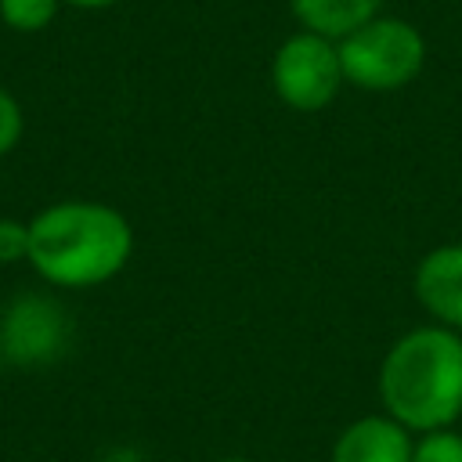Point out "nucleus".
Here are the masks:
<instances>
[{
	"label": "nucleus",
	"instance_id": "obj_1",
	"mask_svg": "<svg viewBox=\"0 0 462 462\" xmlns=\"http://www.w3.org/2000/svg\"><path fill=\"white\" fill-rule=\"evenodd\" d=\"M134 256L130 220L94 199H61L29 220V267L54 289L112 282Z\"/></svg>",
	"mask_w": 462,
	"mask_h": 462
},
{
	"label": "nucleus",
	"instance_id": "obj_2",
	"mask_svg": "<svg viewBox=\"0 0 462 462\" xmlns=\"http://www.w3.org/2000/svg\"><path fill=\"white\" fill-rule=\"evenodd\" d=\"M379 401L404 430H448L462 415V332L415 325L390 343L379 365Z\"/></svg>",
	"mask_w": 462,
	"mask_h": 462
},
{
	"label": "nucleus",
	"instance_id": "obj_3",
	"mask_svg": "<svg viewBox=\"0 0 462 462\" xmlns=\"http://www.w3.org/2000/svg\"><path fill=\"white\" fill-rule=\"evenodd\" d=\"M339 65L343 79L357 90H401L422 72L426 40L411 22L375 14L339 40Z\"/></svg>",
	"mask_w": 462,
	"mask_h": 462
},
{
	"label": "nucleus",
	"instance_id": "obj_4",
	"mask_svg": "<svg viewBox=\"0 0 462 462\" xmlns=\"http://www.w3.org/2000/svg\"><path fill=\"white\" fill-rule=\"evenodd\" d=\"M343 83L346 79H343L336 40L300 29L278 43L274 61H271V87L285 108L321 112L336 101Z\"/></svg>",
	"mask_w": 462,
	"mask_h": 462
},
{
	"label": "nucleus",
	"instance_id": "obj_5",
	"mask_svg": "<svg viewBox=\"0 0 462 462\" xmlns=\"http://www.w3.org/2000/svg\"><path fill=\"white\" fill-rule=\"evenodd\" d=\"M0 339H4V361L14 365H40L65 350L69 321L65 310L51 296H14L0 314Z\"/></svg>",
	"mask_w": 462,
	"mask_h": 462
},
{
	"label": "nucleus",
	"instance_id": "obj_6",
	"mask_svg": "<svg viewBox=\"0 0 462 462\" xmlns=\"http://www.w3.org/2000/svg\"><path fill=\"white\" fill-rule=\"evenodd\" d=\"M411 289L433 325L462 332V242L422 253L411 274Z\"/></svg>",
	"mask_w": 462,
	"mask_h": 462
},
{
	"label": "nucleus",
	"instance_id": "obj_7",
	"mask_svg": "<svg viewBox=\"0 0 462 462\" xmlns=\"http://www.w3.org/2000/svg\"><path fill=\"white\" fill-rule=\"evenodd\" d=\"M415 433L386 411L346 422L328 451V462H411Z\"/></svg>",
	"mask_w": 462,
	"mask_h": 462
},
{
	"label": "nucleus",
	"instance_id": "obj_8",
	"mask_svg": "<svg viewBox=\"0 0 462 462\" xmlns=\"http://www.w3.org/2000/svg\"><path fill=\"white\" fill-rule=\"evenodd\" d=\"M296 22L307 32H318L325 40H343L357 25L372 22L383 7V0H289Z\"/></svg>",
	"mask_w": 462,
	"mask_h": 462
},
{
	"label": "nucleus",
	"instance_id": "obj_9",
	"mask_svg": "<svg viewBox=\"0 0 462 462\" xmlns=\"http://www.w3.org/2000/svg\"><path fill=\"white\" fill-rule=\"evenodd\" d=\"M61 0H0V22L14 32H40L54 22Z\"/></svg>",
	"mask_w": 462,
	"mask_h": 462
},
{
	"label": "nucleus",
	"instance_id": "obj_10",
	"mask_svg": "<svg viewBox=\"0 0 462 462\" xmlns=\"http://www.w3.org/2000/svg\"><path fill=\"white\" fill-rule=\"evenodd\" d=\"M411 462H462V433L455 426L433 430V433H419Z\"/></svg>",
	"mask_w": 462,
	"mask_h": 462
},
{
	"label": "nucleus",
	"instance_id": "obj_11",
	"mask_svg": "<svg viewBox=\"0 0 462 462\" xmlns=\"http://www.w3.org/2000/svg\"><path fill=\"white\" fill-rule=\"evenodd\" d=\"M22 130H25L22 105L14 101V94H11V90H4V87H0V159H4L7 152H14V148H18Z\"/></svg>",
	"mask_w": 462,
	"mask_h": 462
},
{
	"label": "nucleus",
	"instance_id": "obj_12",
	"mask_svg": "<svg viewBox=\"0 0 462 462\" xmlns=\"http://www.w3.org/2000/svg\"><path fill=\"white\" fill-rule=\"evenodd\" d=\"M29 260V220L0 217V263Z\"/></svg>",
	"mask_w": 462,
	"mask_h": 462
},
{
	"label": "nucleus",
	"instance_id": "obj_13",
	"mask_svg": "<svg viewBox=\"0 0 462 462\" xmlns=\"http://www.w3.org/2000/svg\"><path fill=\"white\" fill-rule=\"evenodd\" d=\"M61 4H72V7H83V11H101V7H112L119 0H61Z\"/></svg>",
	"mask_w": 462,
	"mask_h": 462
},
{
	"label": "nucleus",
	"instance_id": "obj_14",
	"mask_svg": "<svg viewBox=\"0 0 462 462\" xmlns=\"http://www.w3.org/2000/svg\"><path fill=\"white\" fill-rule=\"evenodd\" d=\"M105 462H141V455H137V451H130V448H119V451H112Z\"/></svg>",
	"mask_w": 462,
	"mask_h": 462
},
{
	"label": "nucleus",
	"instance_id": "obj_15",
	"mask_svg": "<svg viewBox=\"0 0 462 462\" xmlns=\"http://www.w3.org/2000/svg\"><path fill=\"white\" fill-rule=\"evenodd\" d=\"M213 462H253V458H238V455H231V458H213Z\"/></svg>",
	"mask_w": 462,
	"mask_h": 462
},
{
	"label": "nucleus",
	"instance_id": "obj_16",
	"mask_svg": "<svg viewBox=\"0 0 462 462\" xmlns=\"http://www.w3.org/2000/svg\"><path fill=\"white\" fill-rule=\"evenodd\" d=\"M0 361H4V339H0Z\"/></svg>",
	"mask_w": 462,
	"mask_h": 462
}]
</instances>
